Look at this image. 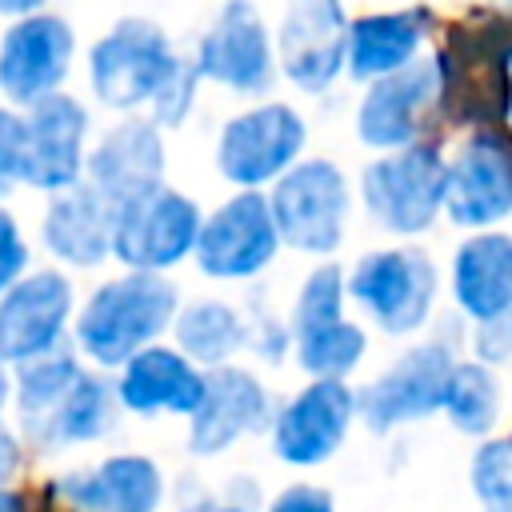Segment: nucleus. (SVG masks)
Segmentation results:
<instances>
[{"label": "nucleus", "mask_w": 512, "mask_h": 512, "mask_svg": "<svg viewBox=\"0 0 512 512\" xmlns=\"http://www.w3.org/2000/svg\"><path fill=\"white\" fill-rule=\"evenodd\" d=\"M444 216L468 232L496 228L512 216V144L500 132H472L448 156Z\"/></svg>", "instance_id": "nucleus-18"}, {"label": "nucleus", "mask_w": 512, "mask_h": 512, "mask_svg": "<svg viewBox=\"0 0 512 512\" xmlns=\"http://www.w3.org/2000/svg\"><path fill=\"white\" fill-rule=\"evenodd\" d=\"M364 356L368 332L348 316L292 336V360L308 380H348L364 364Z\"/></svg>", "instance_id": "nucleus-28"}, {"label": "nucleus", "mask_w": 512, "mask_h": 512, "mask_svg": "<svg viewBox=\"0 0 512 512\" xmlns=\"http://www.w3.org/2000/svg\"><path fill=\"white\" fill-rule=\"evenodd\" d=\"M448 156L432 140L376 152L360 172V204L392 236H424L444 216Z\"/></svg>", "instance_id": "nucleus-3"}, {"label": "nucleus", "mask_w": 512, "mask_h": 512, "mask_svg": "<svg viewBox=\"0 0 512 512\" xmlns=\"http://www.w3.org/2000/svg\"><path fill=\"white\" fill-rule=\"evenodd\" d=\"M176 512H244V508L224 492V496H196V500L180 504Z\"/></svg>", "instance_id": "nucleus-38"}, {"label": "nucleus", "mask_w": 512, "mask_h": 512, "mask_svg": "<svg viewBox=\"0 0 512 512\" xmlns=\"http://www.w3.org/2000/svg\"><path fill=\"white\" fill-rule=\"evenodd\" d=\"M0 512H24V496L12 484H0Z\"/></svg>", "instance_id": "nucleus-41"}, {"label": "nucleus", "mask_w": 512, "mask_h": 512, "mask_svg": "<svg viewBox=\"0 0 512 512\" xmlns=\"http://www.w3.org/2000/svg\"><path fill=\"white\" fill-rule=\"evenodd\" d=\"M164 132L148 116H120L108 124L84 160V184L108 204L120 208L164 184Z\"/></svg>", "instance_id": "nucleus-20"}, {"label": "nucleus", "mask_w": 512, "mask_h": 512, "mask_svg": "<svg viewBox=\"0 0 512 512\" xmlns=\"http://www.w3.org/2000/svg\"><path fill=\"white\" fill-rule=\"evenodd\" d=\"M28 264H32V248L24 240V228L8 208H0V296L28 272Z\"/></svg>", "instance_id": "nucleus-32"}, {"label": "nucleus", "mask_w": 512, "mask_h": 512, "mask_svg": "<svg viewBox=\"0 0 512 512\" xmlns=\"http://www.w3.org/2000/svg\"><path fill=\"white\" fill-rule=\"evenodd\" d=\"M268 420H272V396L252 368L240 364L208 368L204 396L188 416V452L200 460L224 456L240 440L268 432Z\"/></svg>", "instance_id": "nucleus-19"}, {"label": "nucleus", "mask_w": 512, "mask_h": 512, "mask_svg": "<svg viewBox=\"0 0 512 512\" xmlns=\"http://www.w3.org/2000/svg\"><path fill=\"white\" fill-rule=\"evenodd\" d=\"M348 300L388 336L420 332L440 296V272L432 256L416 244H388L364 252L352 268H344Z\"/></svg>", "instance_id": "nucleus-5"}, {"label": "nucleus", "mask_w": 512, "mask_h": 512, "mask_svg": "<svg viewBox=\"0 0 512 512\" xmlns=\"http://www.w3.org/2000/svg\"><path fill=\"white\" fill-rule=\"evenodd\" d=\"M40 244L64 268H100L112 256V208L80 180L76 188L48 196Z\"/></svg>", "instance_id": "nucleus-25"}, {"label": "nucleus", "mask_w": 512, "mask_h": 512, "mask_svg": "<svg viewBox=\"0 0 512 512\" xmlns=\"http://www.w3.org/2000/svg\"><path fill=\"white\" fill-rule=\"evenodd\" d=\"M20 160H24V120L16 108L0 104V200L20 184Z\"/></svg>", "instance_id": "nucleus-34"}, {"label": "nucleus", "mask_w": 512, "mask_h": 512, "mask_svg": "<svg viewBox=\"0 0 512 512\" xmlns=\"http://www.w3.org/2000/svg\"><path fill=\"white\" fill-rule=\"evenodd\" d=\"M248 4H252V0H248Z\"/></svg>", "instance_id": "nucleus-44"}, {"label": "nucleus", "mask_w": 512, "mask_h": 512, "mask_svg": "<svg viewBox=\"0 0 512 512\" xmlns=\"http://www.w3.org/2000/svg\"><path fill=\"white\" fill-rule=\"evenodd\" d=\"M20 456H24V448H20V436H16L8 424H0V484H8V480L16 476V468H20Z\"/></svg>", "instance_id": "nucleus-37"}, {"label": "nucleus", "mask_w": 512, "mask_h": 512, "mask_svg": "<svg viewBox=\"0 0 512 512\" xmlns=\"http://www.w3.org/2000/svg\"><path fill=\"white\" fill-rule=\"evenodd\" d=\"M12 404L16 436L28 440L36 452H68L80 444H96L120 420L112 380L96 368H84L72 348H56L48 356L16 364Z\"/></svg>", "instance_id": "nucleus-1"}, {"label": "nucleus", "mask_w": 512, "mask_h": 512, "mask_svg": "<svg viewBox=\"0 0 512 512\" xmlns=\"http://www.w3.org/2000/svg\"><path fill=\"white\" fill-rule=\"evenodd\" d=\"M24 120V160H20V184L36 192H68L84 180L88 160V136H92V112L72 92L44 96L40 104L20 112Z\"/></svg>", "instance_id": "nucleus-15"}, {"label": "nucleus", "mask_w": 512, "mask_h": 512, "mask_svg": "<svg viewBox=\"0 0 512 512\" xmlns=\"http://www.w3.org/2000/svg\"><path fill=\"white\" fill-rule=\"evenodd\" d=\"M192 68H196L200 84H216L224 92L264 100L276 84L280 64H276L272 28L256 12V4L228 0L212 16V24L200 32L196 52H192Z\"/></svg>", "instance_id": "nucleus-11"}, {"label": "nucleus", "mask_w": 512, "mask_h": 512, "mask_svg": "<svg viewBox=\"0 0 512 512\" xmlns=\"http://www.w3.org/2000/svg\"><path fill=\"white\" fill-rule=\"evenodd\" d=\"M264 512H336V500H332L328 488L300 480V484L280 488V492L264 504Z\"/></svg>", "instance_id": "nucleus-36"}, {"label": "nucleus", "mask_w": 512, "mask_h": 512, "mask_svg": "<svg viewBox=\"0 0 512 512\" xmlns=\"http://www.w3.org/2000/svg\"><path fill=\"white\" fill-rule=\"evenodd\" d=\"M448 292L460 316L472 324L512 308V232H468L448 264Z\"/></svg>", "instance_id": "nucleus-24"}, {"label": "nucleus", "mask_w": 512, "mask_h": 512, "mask_svg": "<svg viewBox=\"0 0 512 512\" xmlns=\"http://www.w3.org/2000/svg\"><path fill=\"white\" fill-rule=\"evenodd\" d=\"M196 92H200V76H196L192 60H184V64L164 80V88L152 96L148 120H152L160 132H164V128H180V124L192 116V108H196Z\"/></svg>", "instance_id": "nucleus-31"}, {"label": "nucleus", "mask_w": 512, "mask_h": 512, "mask_svg": "<svg viewBox=\"0 0 512 512\" xmlns=\"http://www.w3.org/2000/svg\"><path fill=\"white\" fill-rule=\"evenodd\" d=\"M280 232L264 192H232L200 220L192 260L204 280L248 284L272 268L280 256Z\"/></svg>", "instance_id": "nucleus-12"}, {"label": "nucleus", "mask_w": 512, "mask_h": 512, "mask_svg": "<svg viewBox=\"0 0 512 512\" xmlns=\"http://www.w3.org/2000/svg\"><path fill=\"white\" fill-rule=\"evenodd\" d=\"M264 196L284 248L328 260L344 244L352 216V184L336 160L304 156Z\"/></svg>", "instance_id": "nucleus-6"}, {"label": "nucleus", "mask_w": 512, "mask_h": 512, "mask_svg": "<svg viewBox=\"0 0 512 512\" xmlns=\"http://www.w3.org/2000/svg\"><path fill=\"white\" fill-rule=\"evenodd\" d=\"M168 332H172V348H180L192 364L208 372L220 364H236L248 340V316L220 296H196L176 308Z\"/></svg>", "instance_id": "nucleus-26"}, {"label": "nucleus", "mask_w": 512, "mask_h": 512, "mask_svg": "<svg viewBox=\"0 0 512 512\" xmlns=\"http://www.w3.org/2000/svg\"><path fill=\"white\" fill-rule=\"evenodd\" d=\"M52 496L68 512H160L164 472L144 452H112L88 468L60 472Z\"/></svg>", "instance_id": "nucleus-21"}, {"label": "nucleus", "mask_w": 512, "mask_h": 512, "mask_svg": "<svg viewBox=\"0 0 512 512\" xmlns=\"http://www.w3.org/2000/svg\"><path fill=\"white\" fill-rule=\"evenodd\" d=\"M76 316V288L64 268H28L0 296V360L8 368L64 348Z\"/></svg>", "instance_id": "nucleus-16"}, {"label": "nucleus", "mask_w": 512, "mask_h": 512, "mask_svg": "<svg viewBox=\"0 0 512 512\" xmlns=\"http://www.w3.org/2000/svg\"><path fill=\"white\" fill-rule=\"evenodd\" d=\"M200 220L204 212L188 192L160 184L112 208V256L132 272L168 276L176 264L192 260Z\"/></svg>", "instance_id": "nucleus-10"}, {"label": "nucleus", "mask_w": 512, "mask_h": 512, "mask_svg": "<svg viewBox=\"0 0 512 512\" xmlns=\"http://www.w3.org/2000/svg\"><path fill=\"white\" fill-rule=\"evenodd\" d=\"M208 372L172 344H148L116 368L112 392L120 412L132 416H192L204 396Z\"/></svg>", "instance_id": "nucleus-22"}, {"label": "nucleus", "mask_w": 512, "mask_h": 512, "mask_svg": "<svg viewBox=\"0 0 512 512\" xmlns=\"http://www.w3.org/2000/svg\"><path fill=\"white\" fill-rule=\"evenodd\" d=\"M180 308V288L160 272H116L100 280L72 316V352L96 372H116L124 360L160 344Z\"/></svg>", "instance_id": "nucleus-2"}, {"label": "nucleus", "mask_w": 512, "mask_h": 512, "mask_svg": "<svg viewBox=\"0 0 512 512\" xmlns=\"http://www.w3.org/2000/svg\"><path fill=\"white\" fill-rule=\"evenodd\" d=\"M244 348H252L260 360L280 364V360L292 352L288 320H276V316H256V324L248 320V340H244Z\"/></svg>", "instance_id": "nucleus-35"}, {"label": "nucleus", "mask_w": 512, "mask_h": 512, "mask_svg": "<svg viewBox=\"0 0 512 512\" xmlns=\"http://www.w3.org/2000/svg\"><path fill=\"white\" fill-rule=\"evenodd\" d=\"M432 20L424 8H384L348 20L344 40V76L356 84H372L392 76L424 56Z\"/></svg>", "instance_id": "nucleus-23"}, {"label": "nucleus", "mask_w": 512, "mask_h": 512, "mask_svg": "<svg viewBox=\"0 0 512 512\" xmlns=\"http://www.w3.org/2000/svg\"><path fill=\"white\" fill-rule=\"evenodd\" d=\"M184 64L168 32L148 16H120L88 48V88L108 112L148 108L164 80Z\"/></svg>", "instance_id": "nucleus-4"}, {"label": "nucleus", "mask_w": 512, "mask_h": 512, "mask_svg": "<svg viewBox=\"0 0 512 512\" xmlns=\"http://www.w3.org/2000/svg\"><path fill=\"white\" fill-rule=\"evenodd\" d=\"M356 424V388L348 380H308L280 408H272L268 440L280 464L288 468H320L328 464Z\"/></svg>", "instance_id": "nucleus-13"}, {"label": "nucleus", "mask_w": 512, "mask_h": 512, "mask_svg": "<svg viewBox=\"0 0 512 512\" xmlns=\"http://www.w3.org/2000/svg\"><path fill=\"white\" fill-rule=\"evenodd\" d=\"M76 60V32L60 12H32L8 20L0 32V104L32 108L64 92Z\"/></svg>", "instance_id": "nucleus-14"}, {"label": "nucleus", "mask_w": 512, "mask_h": 512, "mask_svg": "<svg viewBox=\"0 0 512 512\" xmlns=\"http://www.w3.org/2000/svg\"><path fill=\"white\" fill-rule=\"evenodd\" d=\"M308 148V120L284 100H256L216 132V172L236 192L272 188Z\"/></svg>", "instance_id": "nucleus-7"}, {"label": "nucleus", "mask_w": 512, "mask_h": 512, "mask_svg": "<svg viewBox=\"0 0 512 512\" xmlns=\"http://www.w3.org/2000/svg\"><path fill=\"white\" fill-rule=\"evenodd\" d=\"M12 404V368L0 360V424H4V412Z\"/></svg>", "instance_id": "nucleus-40"}, {"label": "nucleus", "mask_w": 512, "mask_h": 512, "mask_svg": "<svg viewBox=\"0 0 512 512\" xmlns=\"http://www.w3.org/2000/svg\"><path fill=\"white\" fill-rule=\"evenodd\" d=\"M468 484L480 512H512V432H492L476 444Z\"/></svg>", "instance_id": "nucleus-30"}, {"label": "nucleus", "mask_w": 512, "mask_h": 512, "mask_svg": "<svg viewBox=\"0 0 512 512\" xmlns=\"http://www.w3.org/2000/svg\"><path fill=\"white\" fill-rule=\"evenodd\" d=\"M48 0H0V16L8 20H20V16H32V12H44Z\"/></svg>", "instance_id": "nucleus-39"}, {"label": "nucleus", "mask_w": 512, "mask_h": 512, "mask_svg": "<svg viewBox=\"0 0 512 512\" xmlns=\"http://www.w3.org/2000/svg\"><path fill=\"white\" fill-rule=\"evenodd\" d=\"M508 8H512V0H508Z\"/></svg>", "instance_id": "nucleus-43"}, {"label": "nucleus", "mask_w": 512, "mask_h": 512, "mask_svg": "<svg viewBox=\"0 0 512 512\" xmlns=\"http://www.w3.org/2000/svg\"><path fill=\"white\" fill-rule=\"evenodd\" d=\"M440 416L452 424V432H460L468 440L492 436L500 416H504V384H500L496 368H488L480 360H460L456 356V364L448 372Z\"/></svg>", "instance_id": "nucleus-27"}, {"label": "nucleus", "mask_w": 512, "mask_h": 512, "mask_svg": "<svg viewBox=\"0 0 512 512\" xmlns=\"http://www.w3.org/2000/svg\"><path fill=\"white\" fill-rule=\"evenodd\" d=\"M472 352H476L472 360H480L488 368H500L512 360V308H504L492 320L472 324Z\"/></svg>", "instance_id": "nucleus-33"}, {"label": "nucleus", "mask_w": 512, "mask_h": 512, "mask_svg": "<svg viewBox=\"0 0 512 512\" xmlns=\"http://www.w3.org/2000/svg\"><path fill=\"white\" fill-rule=\"evenodd\" d=\"M444 88H448V60L440 52L432 56L424 52L408 68L364 84L352 112L356 140L368 152H396L424 140V128L432 124L444 100Z\"/></svg>", "instance_id": "nucleus-8"}, {"label": "nucleus", "mask_w": 512, "mask_h": 512, "mask_svg": "<svg viewBox=\"0 0 512 512\" xmlns=\"http://www.w3.org/2000/svg\"><path fill=\"white\" fill-rule=\"evenodd\" d=\"M348 8L344 0H284L276 28V64L304 96H324L344 76Z\"/></svg>", "instance_id": "nucleus-17"}, {"label": "nucleus", "mask_w": 512, "mask_h": 512, "mask_svg": "<svg viewBox=\"0 0 512 512\" xmlns=\"http://www.w3.org/2000/svg\"><path fill=\"white\" fill-rule=\"evenodd\" d=\"M452 364L456 352L444 336L408 344L384 372L356 388V420L372 436H392L396 428L440 416Z\"/></svg>", "instance_id": "nucleus-9"}, {"label": "nucleus", "mask_w": 512, "mask_h": 512, "mask_svg": "<svg viewBox=\"0 0 512 512\" xmlns=\"http://www.w3.org/2000/svg\"><path fill=\"white\" fill-rule=\"evenodd\" d=\"M504 84H508V120H512V52L504 60Z\"/></svg>", "instance_id": "nucleus-42"}, {"label": "nucleus", "mask_w": 512, "mask_h": 512, "mask_svg": "<svg viewBox=\"0 0 512 512\" xmlns=\"http://www.w3.org/2000/svg\"><path fill=\"white\" fill-rule=\"evenodd\" d=\"M348 304V284H344V268L332 264V260H320L296 288V300H292V312H288V332L300 336V332H312V328H324L332 320H344Z\"/></svg>", "instance_id": "nucleus-29"}]
</instances>
